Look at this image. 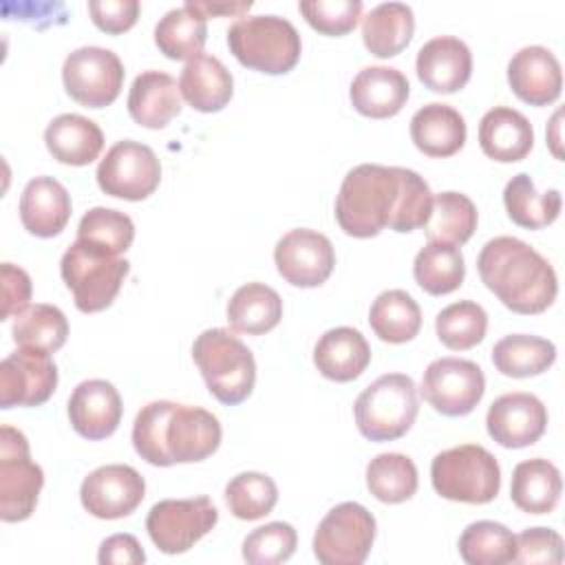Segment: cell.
Instances as JSON below:
<instances>
[{
	"instance_id": "38",
	"label": "cell",
	"mask_w": 565,
	"mask_h": 565,
	"mask_svg": "<svg viewBox=\"0 0 565 565\" xmlns=\"http://www.w3.org/2000/svg\"><path fill=\"white\" fill-rule=\"evenodd\" d=\"M477 221V207L470 196L448 190L433 196V207L424 232L428 241L461 245L475 234Z\"/></svg>"
},
{
	"instance_id": "43",
	"label": "cell",
	"mask_w": 565,
	"mask_h": 565,
	"mask_svg": "<svg viewBox=\"0 0 565 565\" xmlns=\"http://www.w3.org/2000/svg\"><path fill=\"white\" fill-rule=\"evenodd\" d=\"M488 329V313L475 300H459L444 307L435 318V331L444 347L466 351L477 347Z\"/></svg>"
},
{
	"instance_id": "44",
	"label": "cell",
	"mask_w": 565,
	"mask_h": 565,
	"mask_svg": "<svg viewBox=\"0 0 565 565\" xmlns=\"http://www.w3.org/2000/svg\"><path fill=\"white\" fill-rule=\"evenodd\" d=\"M278 501V488L265 472H238L225 486V503L241 521L267 516Z\"/></svg>"
},
{
	"instance_id": "34",
	"label": "cell",
	"mask_w": 565,
	"mask_h": 565,
	"mask_svg": "<svg viewBox=\"0 0 565 565\" xmlns=\"http://www.w3.org/2000/svg\"><path fill=\"white\" fill-rule=\"evenodd\" d=\"M369 324L380 340L402 344L419 333L422 309L408 291L386 289L373 300Z\"/></svg>"
},
{
	"instance_id": "15",
	"label": "cell",
	"mask_w": 565,
	"mask_h": 565,
	"mask_svg": "<svg viewBox=\"0 0 565 565\" xmlns=\"http://www.w3.org/2000/svg\"><path fill=\"white\" fill-rule=\"evenodd\" d=\"M57 386V366L51 353L20 347L0 362V406H40Z\"/></svg>"
},
{
	"instance_id": "40",
	"label": "cell",
	"mask_w": 565,
	"mask_h": 565,
	"mask_svg": "<svg viewBox=\"0 0 565 565\" xmlns=\"http://www.w3.org/2000/svg\"><path fill=\"white\" fill-rule=\"evenodd\" d=\"M366 488L382 503H402L417 492V468L402 452H382L366 466Z\"/></svg>"
},
{
	"instance_id": "48",
	"label": "cell",
	"mask_w": 565,
	"mask_h": 565,
	"mask_svg": "<svg viewBox=\"0 0 565 565\" xmlns=\"http://www.w3.org/2000/svg\"><path fill=\"white\" fill-rule=\"evenodd\" d=\"M88 13L97 29L106 33H124L137 22L139 2L137 0H93L88 2Z\"/></svg>"
},
{
	"instance_id": "27",
	"label": "cell",
	"mask_w": 565,
	"mask_h": 565,
	"mask_svg": "<svg viewBox=\"0 0 565 565\" xmlns=\"http://www.w3.org/2000/svg\"><path fill=\"white\" fill-rule=\"evenodd\" d=\"M411 139L428 157H450L466 143V121L448 104L430 102L411 117Z\"/></svg>"
},
{
	"instance_id": "46",
	"label": "cell",
	"mask_w": 565,
	"mask_h": 565,
	"mask_svg": "<svg viewBox=\"0 0 565 565\" xmlns=\"http://www.w3.org/2000/svg\"><path fill=\"white\" fill-rule=\"evenodd\" d=\"M298 9L305 20L324 35L349 33L362 15L360 0H305Z\"/></svg>"
},
{
	"instance_id": "23",
	"label": "cell",
	"mask_w": 565,
	"mask_h": 565,
	"mask_svg": "<svg viewBox=\"0 0 565 565\" xmlns=\"http://www.w3.org/2000/svg\"><path fill=\"white\" fill-rule=\"evenodd\" d=\"M71 218V196L53 177L31 179L20 194V221L24 230L40 238L60 234Z\"/></svg>"
},
{
	"instance_id": "1",
	"label": "cell",
	"mask_w": 565,
	"mask_h": 565,
	"mask_svg": "<svg viewBox=\"0 0 565 565\" xmlns=\"http://www.w3.org/2000/svg\"><path fill=\"white\" fill-rule=\"evenodd\" d=\"M433 192L415 170L360 163L347 172L335 196V221L355 238L377 236L384 227L413 232L424 227Z\"/></svg>"
},
{
	"instance_id": "25",
	"label": "cell",
	"mask_w": 565,
	"mask_h": 565,
	"mask_svg": "<svg viewBox=\"0 0 565 565\" xmlns=\"http://www.w3.org/2000/svg\"><path fill=\"white\" fill-rule=\"evenodd\" d=\"M371 362L366 338L353 327H335L324 331L313 347L316 369L333 382H351L364 373Z\"/></svg>"
},
{
	"instance_id": "22",
	"label": "cell",
	"mask_w": 565,
	"mask_h": 565,
	"mask_svg": "<svg viewBox=\"0 0 565 565\" xmlns=\"http://www.w3.org/2000/svg\"><path fill=\"white\" fill-rule=\"evenodd\" d=\"M411 93L408 79L393 66H366L362 68L349 88L353 108L373 119H386L402 110Z\"/></svg>"
},
{
	"instance_id": "26",
	"label": "cell",
	"mask_w": 565,
	"mask_h": 565,
	"mask_svg": "<svg viewBox=\"0 0 565 565\" xmlns=\"http://www.w3.org/2000/svg\"><path fill=\"white\" fill-rule=\"evenodd\" d=\"M179 86L163 71H143L128 93V113L143 128H163L181 113Z\"/></svg>"
},
{
	"instance_id": "19",
	"label": "cell",
	"mask_w": 565,
	"mask_h": 565,
	"mask_svg": "<svg viewBox=\"0 0 565 565\" xmlns=\"http://www.w3.org/2000/svg\"><path fill=\"white\" fill-rule=\"evenodd\" d=\"M508 84L521 102L547 106L558 99L563 88L561 62L545 46H523L508 62Z\"/></svg>"
},
{
	"instance_id": "10",
	"label": "cell",
	"mask_w": 565,
	"mask_h": 565,
	"mask_svg": "<svg viewBox=\"0 0 565 565\" xmlns=\"http://www.w3.org/2000/svg\"><path fill=\"white\" fill-rule=\"evenodd\" d=\"M375 516L355 501L331 508L313 534V554L322 565H360L375 541Z\"/></svg>"
},
{
	"instance_id": "13",
	"label": "cell",
	"mask_w": 565,
	"mask_h": 565,
	"mask_svg": "<svg viewBox=\"0 0 565 565\" xmlns=\"http://www.w3.org/2000/svg\"><path fill=\"white\" fill-rule=\"evenodd\" d=\"M95 177L104 194L141 201L157 190L161 181V163L150 146L121 139L99 161Z\"/></svg>"
},
{
	"instance_id": "41",
	"label": "cell",
	"mask_w": 565,
	"mask_h": 565,
	"mask_svg": "<svg viewBox=\"0 0 565 565\" xmlns=\"http://www.w3.org/2000/svg\"><path fill=\"white\" fill-rule=\"evenodd\" d=\"M457 547L468 565H503L512 563L516 539L503 523L475 521L461 532Z\"/></svg>"
},
{
	"instance_id": "17",
	"label": "cell",
	"mask_w": 565,
	"mask_h": 565,
	"mask_svg": "<svg viewBox=\"0 0 565 565\" xmlns=\"http://www.w3.org/2000/svg\"><path fill=\"white\" fill-rule=\"evenodd\" d=\"M274 263L278 274L294 287L322 285L335 265L331 241L309 227L287 232L274 247Z\"/></svg>"
},
{
	"instance_id": "24",
	"label": "cell",
	"mask_w": 565,
	"mask_h": 565,
	"mask_svg": "<svg viewBox=\"0 0 565 565\" xmlns=\"http://www.w3.org/2000/svg\"><path fill=\"white\" fill-rule=\"evenodd\" d=\"M479 146L486 157L514 163L530 154L534 128L523 113L510 106H494L479 121Z\"/></svg>"
},
{
	"instance_id": "7",
	"label": "cell",
	"mask_w": 565,
	"mask_h": 565,
	"mask_svg": "<svg viewBox=\"0 0 565 565\" xmlns=\"http://www.w3.org/2000/svg\"><path fill=\"white\" fill-rule=\"evenodd\" d=\"M417 411L415 382L404 373L380 375L353 404L358 430L371 441L399 439L411 430Z\"/></svg>"
},
{
	"instance_id": "42",
	"label": "cell",
	"mask_w": 565,
	"mask_h": 565,
	"mask_svg": "<svg viewBox=\"0 0 565 565\" xmlns=\"http://www.w3.org/2000/svg\"><path fill=\"white\" fill-rule=\"evenodd\" d=\"M132 238L135 225L130 216L113 207H90L77 225L79 243L110 256L124 254L132 245Z\"/></svg>"
},
{
	"instance_id": "30",
	"label": "cell",
	"mask_w": 565,
	"mask_h": 565,
	"mask_svg": "<svg viewBox=\"0 0 565 565\" xmlns=\"http://www.w3.org/2000/svg\"><path fill=\"white\" fill-rule=\"evenodd\" d=\"M561 472L547 459H525L512 470V503L527 514H550L561 499Z\"/></svg>"
},
{
	"instance_id": "51",
	"label": "cell",
	"mask_w": 565,
	"mask_h": 565,
	"mask_svg": "<svg viewBox=\"0 0 565 565\" xmlns=\"http://www.w3.org/2000/svg\"><path fill=\"white\" fill-rule=\"evenodd\" d=\"M196 4V9L205 15V18H210V15H218V13H225V15H238L241 18V13H245V11H249L252 9V2H194Z\"/></svg>"
},
{
	"instance_id": "35",
	"label": "cell",
	"mask_w": 565,
	"mask_h": 565,
	"mask_svg": "<svg viewBox=\"0 0 565 565\" xmlns=\"http://www.w3.org/2000/svg\"><path fill=\"white\" fill-rule=\"evenodd\" d=\"M561 203L563 201L558 190L536 192L534 181L525 172L514 174L503 190V205L508 210V216L512 218V223L527 230H541L554 223L558 218Z\"/></svg>"
},
{
	"instance_id": "11",
	"label": "cell",
	"mask_w": 565,
	"mask_h": 565,
	"mask_svg": "<svg viewBox=\"0 0 565 565\" xmlns=\"http://www.w3.org/2000/svg\"><path fill=\"white\" fill-rule=\"evenodd\" d=\"M218 521V510L210 497L163 499L146 516L150 541L163 554H183L201 541Z\"/></svg>"
},
{
	"instance_id": "31",
	"label": "cell",
	"mask_w": 565,
	"mask_h": 565,
	"mask_svg": "<svg viewBox=\"0 0 565 565\" xmlns=\"http://www.w3.org/2000/svg\"><path fill=\"white\" fill-rule=\"evenodd\" d=\"M413 31V9L404 2H382L362 18V40L375 57H393L402 53L408 46Z\"/></svg>"
},
{
	"instance_id": "50",
	"label": "cell",
	"mask_w": 565,
	"mask_h": 565,
	"mask_svg": "<svg viewBox=\"0 0 565 565\" xmlns=\"http://www.w3.org/2000/svg\"><path fill=\"white\" fill-rule=\"evenodd\" d=\"M97 561L102 565H139L146 561V552L132 534H113L102 541Z\"/></svg>"
},
{
	"instance_id": "21",
	"label": "cell",
	"mask_w": 565,
	"mask_h": 565,
	"mask_svg": "<svg viewBox=\"0 0 565 565\" xmlns=\"http://www.w3.org/2000/svg\"><path fill=\"white\" fill-rule=\"evenodd\" d=\"M415 71L419 82L433 93H457L470 79L472 53L463 40L437 35L417 51Z\"/></svg>"
},
{
	"instance_id": "36",
	"label": "cell",
	"mask_w": 565,
	"mask_h": 565,
	"mask_svg": "<svg viewBox=\"0 0 565 565\" xmlns=\"http://www.w3.org/2000/svg\"><path fill=\"white\" fill-rule=\"evenodd\" d=\"M413 276L417 285L430 296L450 294L463 282V254L457 245L428 241L413 260Z\"/></svg>"
},
{
	"instance_id": "32",
	"label": "cell",
	"mask_w": 565,
	"mask_h": 565,
	"mask_svg": "<svg viewBox=\"0 0 565 565\" xmlns=\"http://www.w3.org/2000/svg\"><path fill=\"white\" fill-rule=\"evenodd\" d=\"M207 40V18L196 9L194 0L170 9L154 26V44L170 60H192Z\"/></svg>"
},
{
	"instance_id": "16",
	"label": "cell",
	"mask_w": 565,
	"mask_h": 565,
	"mask_svg": "<svg viewBox=\"0 0 565 565\" xmlns=\"http://www.w3.org/2000/svg\"><path fill=\"white\" fill-rule=\"evenodd\" d=\"M146 497L143 477L126 463L99 466L84 477L79 488L82 505L97 519H121L137 510Z\"/></svg>"
},
{
	"instance_id": "20",
	"label": "cell",
	"mask_w": 565,
	"mask_h": 565,
	"mask_svg": "<svg viewBox=\"0 0 565 565\" xmlns=\"http://www.w3.org/2000/svg\"><path fill=\"white\" fill-rule=\"evenodd\" d=\"M121 397L106 380H84L68 397L71 426L90 441L110 437L121 422Z\"/></svg>"
},
{
	"instance_id": "45",
	"label": "cell",
	"mask_w": 565,
	"mask_h": 565,
	"mask_svg": "<svg viewBox=\"0 0 565 565\" xmlns=\"http://www.w3.org/2000/svg\"><path fill=\"white\" fill-rule=\"evenodd\" d=\"M298 534L285 521H271L252 530L243 541V558L249 565H276L291 558Z\"/></svg>"
},
{
	"instance_id": "8",
	"label": "cell",
	"mask_w": 565,
	"mask_h": 565,
	"mask_svg": "<svg viewBox=\"0 0 565 565\" xmlns=\"http://www.w3.org/2000/svg\"><path fill=\"white\" fill-rule=\"evenodd\" d=\"M130 263L119 256L104 254L90 245L75 241L60 260V274L73 294L75 307L84 313H97L113 305Z\"/></svg>"
},
{
	"instance_id": "29",
	"label": "cell",
	"mask_w": 565,
	"mask_h": 565,
	"mask_svg": "<svg viewBox=\"0 0 565 565\" xmlns=\"http://www.w3.org/2000/svg\"><path fill=\"white\" fill-rule=\"evenodd\" d=\"M44 143L60 163L88 166L104 148V132L93 119L64 113L46 126Z\"/></svg>"
},
{
	"instance_id": "3",
	"label": "cell",
	"mask_w": 565,
	"mask_h": 565,
	"mask_svg": "<svg viewBox=\"0 0 565 565\" xmlns=\"http://www.w3.org/2000/svg\"><path fill=\"white\" fill-rule=\"evenodd\" d=\"M477 269L483 285L514 313H541L558 294L550 260L514 236L488 241L477 256Z\"/></svg>"
},
{
	"instance_id": "39",
	"label": "cell",
	"mask_w": 565,
	"mask_h": 565,
	"mask_svg": "<svg viewBox=\"0 0 565 565\" xmlns=\"http://www.w3.org/2000/svg\"><path fill=\"white\" fill-rule=\"evenodd\" d=\"M11 333L18 347L53 353L62 349L68 338V320L62 313V309L46 302H38L29 305L13 318Z\"/></svg>"
},
{
	"instance_id": "47",
	"label": "cell",
	"mask_w": 565,
	"mask_h": 565,
	"mask_svg": "<svg viewBox=\"0 0 565 565\" xmlns=\"http://www.w3.org/2000/svg\"><path fill=\"white\" fill-rule=\"evenodd\" d=\"M516 539L512 563L558 565L563 563V536L552 527H527Z\"/></svg>"
},
{
	"instance_id": "49",
	"label": "cell",
	"mask_w": 565,
	"mask_h": 565,
	"mask_svg": "<svg viewBox=\"0 0 565 565\" xmlns=\"http://www.w3.org/2000/svg\"><path fill=\"white\" fill-rule=\"evenodd\" d=\"M0 280H2V311H0V318L9 320V318H15L20 311H24L29 307L31 278L22 267H18L13 263H2Z\"/></svg>"
},
{
	"instance_id": "14",
	"label": "cell",
	"mask_w": 565,
	"mask_h": 565,
	"mask_svg": "<svg viewBox=\"0 0 565 565\" xmlns=\"http://www.w3.org/2000/svg\"><path fill=\"white\" fill-rule=\"evenodd\" d=\"M424 399L446 417H461L475 411L486 391V377L477 362L463 358L433 360L422 377Z\"/></svg>"
},
{
	"instance_id": "2",
	"label": "cell",
	"mask_w": 565,
	"mask_h": 565,
	"mask_svg": "<svg viewBox=\"0 0 565 565\" xmlns=\"http://www.w3.org/2000/svg\"><path fill=\"white\" fill-rule=\"evenodd\" d=\"M216 415L201 406L157 399L146 404L132 424V446L141 459L168 468L203 461L221 444Z\"/></svg>"
},
{
	"instance_id": "5",
	"label": "cell",
	"mask_w": 565,
	"mask_h": 565,
	"mask_svg": "<svg viewBox=\"0 0 565 565\" xmlns=\"http://www.w3.org/2000/svg\"><path fill=\"white\" fill-rule=\"evenodd\" d=\"M227 46L243 66L267 75L291 71L302 51L300 33L280 15H241L227 29Z\"/></svg>"
},
{
	"instance_id": "4",
	"label": "cell",
	"mask_w": 565,
	"mask_h": 565,
	"mask_svg": "<svg viewBox=\"0 0 565 565\" xmlns=\"http://www.w3.org/2000/svg\"><path fill=\"white\" fill-rule=\"evenodd\" d=\"M192 358L207 391L227 406L245 402L256 382L254 353L227 329H205L192 344Z\"/></svg>"
},
{
	"instance_id": "28",
	"label": "cell",
	"mask_w": 565,
	"mask_h": 565,
	"mask_svg": "<svg viewBox=\"0 0 565 565\" xmlns=\"http://www.w3.org/2000/svg\"><path fill=\"white\" fill-rule=\"evenodd\" d=\"M179 90L194 110L216 113L232 99L234 79L218 57L199 53L185 62L179 77Z\"/></svg>"
},
{
	"instance_id": "18",
	"label": "cell",
	"mask_w": 565,
	"mask_h": 565,
	"mask_svg": "<svg viewBox=\"0 0 565 565\" xmlns=\"http://www.w3.org/2000/svg\"><path fill=\"white\" fill-rule=\"evenodd\" d=\"M488 435L503 448H525L541 439L547 428V408L523 391L497 397L486 415Z\"/></svg>"
},
{
	"instance_id": "12",
	"label": "cell",
	"mask_w": 565,
	"mask_h": 565,
	"mask_svg": "<svg viewBox=\"0 0 565 565\" xmlns=\"http://www.w3.org/2000/svg\"><path fill=\"white\" fill-rule=\"evenodd\" d=\"M124 64L110 49L79 46L71 51L62 66L66 93L86 108L113 104L124 86Z\"/></svg>"
},
{
	"instance_id": "52",
	"label": "cell",
	"mask_w": 565,
	"mask_h": 565,
	"mask_svg": "<svg viewBox=\"0 0 565 565\" xmlns=\"http://www.w3.org/2000/svg\"><path fill=\"white\" fill-rule=\"evenodd\" d=\"M558 119H561V110L554 115V119H552V124H550V126L554 128V135H552L547 141L552 143V150H554V154L561 159V157H563V152H561V148H558V132H556V130H558Z\"/></svg>"
},
{
	"instance_id": "33",
	"label": "cell",
	"mask_w": 565,
	"mask_h": 565,
	"mask_svg": "<svg viewBox=\"0 0 565 565\" xmlns=\"http://www.w3.org/2000/svg\"><path fill=\"white\" fill-rule=\"evenodd\" d=\"M282 318V300L265 282L241 285L227 302V322L234 331L260 335L271 331Z\"/></svg>"
},
{
	"instance_id": "9",
	"label": "cell",
	"mask_w": 565,
	"mask_h": 565,
	"mask_svg": "<svg viewBox=\"0 0 565 565\" xmlns=\"http://www.w3.org/2000/svg\"><path fill=\"white\" fill-rule=\"evenodd\" d=\"M44 486L42 468L31 461L24 433L13 426L0 428V519L24 521L38 505Z\"/></svg>"
},
{
	"instance_id": "6",
	"label": "cell",
	"mask_w": 565,
	"mask_h": 565,
	"mask_svg": "<svg viewBox=\"0 0 565 565\" xmlns=\"http://www.w3.org/2000/svg\"><path fill=\"white\" fill-rule=\"evenodd\" d=\"M430 481L439 497L461 503H490L501 488V468L490 450L461 444L435 455Z\"/></svg>"
},
{
	"instance_id": "37",
	"label": "cell",
	"mask_w": 565,
	"mask_h": 565,
	"mask_svg": "<svg viewBox=\"0 0 565 565\" xmlns=\"http://www.w3.org/2000/svg\"><path fill=\"white\" fill-rule=\"evenodd\" d=\"M556 360V347L539 335L512 333L492 347V362L508 377H530L547 371Z\"/></svg>"
}]
</instances>
